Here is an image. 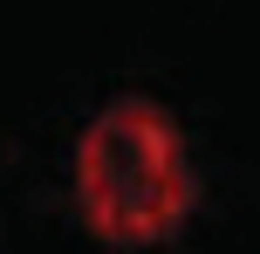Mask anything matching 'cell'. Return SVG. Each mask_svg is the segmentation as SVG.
<instances>
[{"instance_id":"1","label":"cell","mask_w":260,"mask_h":254,"mask_svg":"<svg viewBox=\"0 0 260 254\" xmlns=\"http://www.w3.org/2000/svg\"><path fill=\"white\" fill-rule=\"evenodd\" d=\"M76 206L110 247H157L192 220L199 179L185 131L151 96H110L76 137Z\"/></svg>"}]
</instances>
